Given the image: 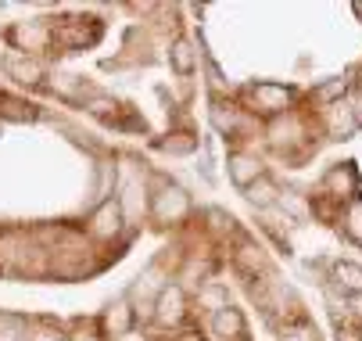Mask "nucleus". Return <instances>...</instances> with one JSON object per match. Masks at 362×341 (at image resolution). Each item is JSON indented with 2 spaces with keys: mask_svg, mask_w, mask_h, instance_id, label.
<instances>
[{
  "mask_svg": "<svg viewBox=\"0 0 362 341\" xmlns=\"http://www.w3.org/2000/svg\"><path fill=\"white\" fill-rule=\"evenodd\" d=\"M244 101L255 115H269V119H280V115H291L294 112V90L284 86V83H251L244 86Z\"/></svg>",
  "mask_w": 362,
  "mask_h": 341,
  "instance_id": "1",
  "label": "nucleus"
},
{
  "mask_svg": "<svg viewBox=\"0 0 362 341\" xmlns=\"http://www.w3.org/2000/svg\"><path fill=\"white\" fill-rule=\"evenodd\" d=\"M151 216L158 223H180L190 216V194L176 183H162L158 194L151 198Z\"/></svg>",
  "mask_w": 362,
  "mask_h": 341,
  "instance_id": "2",
  "label": "nucleus"
},
{
  "mask_svg": "<svg viewBox=\"0 0 362 341\" xmlns=\"http://www.w3.org/2000/svg\"><path fill=\"white\" fill-rule=\"evenodd\" d=\"M183 320H187V287L183 284H169L158 295V302H154V323L173 330Z\"/></svg>",
  "mask_w": 362,
  "mask_h": 341,
  "instance_id": "3",
  "label": "nucleus"
},
{
  "mask_svg": "<svg viewBox=\"0 0 362 341\" xmlns=\"http://www.w3.org/2000/svg\"><path fill=\"white\" fill-rule=\"evenodd\" d=\"M320 190H323V198H337V202L355 198V190H358L355 162H337V166H330L327 176H323V183H320Z\"/></svg>",
  "mask_w": 362,
  "mask_h": 341,
  "instance_id": "4",
  "label": "nucleus"
},
{
  "mask_svg": "<svg viewBox=\"0 0 362 341\" xmlns=\"http://www.w3.org/2000/svg\"><path fill=\"white\" fill-rule=\"evenodd\" d=\"M122 223H126L122 202H119V198H105V202L93 209V216H90V233L100 237V241H112V237L122 230Z\"/></svg>",
  "mask_w": 362,
  "mask_h": 341,
  "instance_id": "5",
  "label": "nucleus"
},
{
  "mask_svg": "<svg viewBox=\"0 0 362 341\" xmlns=\"http://www.w3.org/2000/svg\"><path fill=\"white\" fill-rule=\"evenodd\" d=\"M226 173H230V183L237 190H247L251 183H258L266 176V166H262V158L251 155V151H233L226 158Z\"/></svg>",
  "mask_w": 362,
  "mask_h": 341,
  "instance_id": "6",
  "label": "nucleus"
},
{
  "mask_svg": "<svg viewBox=\"0 0 362 341\" xmlns=\"http://www.w3.org/2000/svg\"><path fill=\"white\" fill-rule=\"evenodd\" d=\"M209 330H212L216 341H240L247 334V320H244V313L237 306H226V309L209 316Z\"/></svg>",
  "mask_w": 362,
  "mask_h": 341,
  "instance_id": "7",
  "label": "nucleus"
},
{
  "mask_svg": "<svg viewBox=\"0 0 362 341\" xmlns=\"http://www.w3.org/2000/svg\"><path fill=\"white\" fill-rule=\"evenodd\" d=\"M11 40L18 43V51H43V47L50 43V40H54V29H50L47 22H18L15 29H11Z\"/></svg>",
  "mask_w": 362,
  "mask_h": 341,
  "instance_id": "8",
  "label": "nucleus"
},
{
  "mask_svg": "<svg viewBox=\"0 0 362 341\" xmlns=\"http://www.w3.org/2000/svg\"><path fill=\"white\" fill-rule=\"evenodd\" d=\"M233 262H237V270H240L247 280H258V277H266V273H269L266 248L251 245V241H240V248L233 252Z\"/></svg>",
  "mask_w": 362,
  "mask_h": 341,
  "instance_id": "9",
  "label": "nucleus"
},
{
  "mask_svg": "<svg viewBox=\"0 0 362 341\" xmlns=\"http://www.w3.org/2000/svg\"><path fill=\"white\" fill-rule=\"evenodd\" d=\"M330 284L341 291V295H362V262H351V259H337L330 266Z\"/></svg>",
  "mask_w": 362,
  "mask_h": 341,
  "instance_id": "10",
  "label": "nucleus"
},
{
  "mask_svg": "<svg viewBox=\"0 0 362 341\" xmlns=\"http://www.w3.org/2000/svg\"><path fill=\"white\" fill-rule=\"evenodd\" d=\"M280 198H284V190H280V183H276V180H269V176H262L258 183H251V187L244 190V202H247L251 209H258V212L276 209V205H280Z\"/></svg>",
  "mask_w": 362,
  "mask_h": 341,
  "instance_id": "11",
  "label": "nucleus"
},
{
  "mask_svg": "<svg viewBox=\"0 0 362 341\" xmlns=\"http://www.w3.org/2000/svg\"><path fill=\"white\" fill-rule=\"evenodd\" d=\"M209 119H212V126H216L223 137H237V133L244 129V108H237V105H230V101H216V105L209 108Z\"/></svg>",
  "mask_w": 362,
  "mask_h": 341,
  "instance_id": "12",
  "label": "nucleus"
},
{
  "mask_svg": "<svg viewBox=\"0 0 362 341\" xmlns=\"http://www.w3.org/2000/svg\"><path fill=\"white\" fill-rule=\"evenodd\" d=\"M105 327H108V334L126 337V334L136 327V309H133V302H129V299L112 302V306H108V313H105Z\"/></svg>",
  "mask_w": 362,
  "mask_h": 341,
  "instance_id": "13",
  "label": "nucleus"
},
{
  "mask_svg": "<svg viewBox=\"0 0 362 341\" xmlns=\"http://www.w3.org/2000/svg\"><path fill=\"white\" fill-rule=\"evenodd\" d=\"M169 65H173V72L176 76H194V69H197V47H194V40H187V36H180V40H173V47H169Z\"/></svg>",
  "mask_w": 362,
  "mask_h": 341,
  "instance_id": "14",
  "label": "nucleus"
},
{
  "mask_svg": "<svg viewBox=\"0 0 362 341\" xmlns=\"http://www.w3.org/2000/svg\"><path fill=\"white\" fill-rule=\"evenodd\" d=\"M348 93H351V79H348V76H334V79H327V83H320V86L313 90V101H316L320 108H334V105L344 101Z\"/></svg>",
  "mask_w": 362,
  "mask_h": 341,
  "instance_id": "15",
  "label": "nucleus"
},
{
  "mask_svg": "<svg viewBox=\"0 0 362 341\" xmlns=\"http://www.w3.org/2000/svg\"><path fill=\"white\" fill-rule=\"evenodd\" d=\"M323 119H327V129H330L334 140H341V137H348L351 129H358L355 112H351L348 101H341V105H334V108H323Z\"/></svg>",
  "mask_w": 362,
  "mask_h": 341,
  "instance_id": "16",
  "label": "nucleus"
},
{
  "mask_svg": "<svg viewBox=\"0 0 362 341\" xmlns=\"http://www.w3.org/2000/svg\"><path fill=\"white\" fill-rule=\"evenodd\" d=\"M197 306L209 309V316H212V313H219V309L230 306V291H226L219 280H204L201 291H197Z\"/></svg>",
  "mask_w": 362,
  "mask_h": 341,
  "instance_id": "17",
  "label": "nucleus"
},
{
  "mask_svg": "<svg viewBox=\"0 0 362 341\" xmlns=\"http://www.w3.org/2000/svg\"><path fill=\"white\" fill-rule=\"evenodd\" d=\"M8 72L18 83H25V86H40L43 83V65L40 62H29V58H11L8 62Z\"/></svg>",
  "mask_w": 362,
  "mask_h": 341,
  "instance_id": "18",
  "label": "nucleus"
},
{
  "mask_svg": "<svg viewBox=\"0 0 362 341\" xmlns=\"http://www.w3.org/2000/svg\"><path fill=\"white\" fill-rule=\"evenodd\" d=\"M86 112L97 115V119H105V122H119L122 105L115 101V97H90V101H86Z\"/></svg>",
  "mask_w": 362,
  "mask_h": 341,
  "instance_id": "19",
  "label": "nucleus"
},
{
  "mask_svg": "<svg viewBox=\"0 0 362 341\" xmlns=\"http://www.w3.org/2000/svg\"><path fill=\"white\" fill-rule=\"evenodd\" d=\"M0 119L29 122V119H36V112H33V105H25V101H15V97H0Z\"/></svg>",
  "mask_w": 362,
  "mask_h": 341,
  "instance_id": "20",
  "label": "nucleus"
},
{
  "mask_svg": "<svg viewBox=\"0 0 362 341\" xmlns=\"http://www.w3.org/2000/svg\"><path fill=\"white\" fill-rule=\"evenodd\" d=\"M0 341H29L25 320H18L11 313H0Z\"/></svg>",
  "mask_w": 362,
  "mask_h": 341,
  "instance_id": "21",
  "label": "nucleus"
},
{
  "mask_svg": "<svg viewBox=\"0 0 362 341\" xmlns=\"http://www.w3.org/2000/svg\"><path fill=\"white\" fill-rule=\"evenodd\" d=\"M341 223H344V230L355 245H362V198H355L348 205V212H341Z\"/></svg>",
  "mask_w": 362,
  "mask_h": 341,
  "instance_id": "22",
  "label": "nucleus"
},
{
  "mask_svg": "<svg viewBox=\"0 0 362 341\" xmlns=\"http://www.w3.org/2000/svg\"><path fill=\"white\" fill-rule=\"evenodd\" d=\"M162 151L194 155V151H197V137H194V133H169V140H162Z\"/></svg>",
  "mask_w": 362,
  "mask_h": 341,
  "instance_id": "23",
  "label": "nucleus"
},
{
  "mask_svg": "<svg viewBox=\"0 0 362 341\" xmlns=\"http://www.w3.org/2000/svg\"><path fill=\"white\" fill-rule=\"evenodd\" d=\"M204 216H209V230H212L216 237H230V233L237 230V219H233L230 212H223V209H209Z\"/></svg>",
  "mask_w": 362,
  "mask_h": 341,
  "instance_id": "24",
  "label": "nucleus"
},
{
  "mask_svg": "<svg viewBox=\"0 0 362 341\" xmlns=\"http://www.w3.org/2000/svg\"><path fill=\"white\" fill-rule=\"evenodd\" d=\"M280 341H320V334H316L313 327H308V320L301 316L298 323H287V327H284Z\"/></svg>",
  "mask_w": 362,
  "mask_h": 341,
  "instance_id": "25",
  "label": "nucleus"
},
{
  "mask_svg": "<svg viewBox=\"0 0 362 341\" xmlns=\"http://www.w3.org/2000/svg\"><path fill=\"white\" fill-rule=\"evenodd\" d=\"M65 341H100V330H97L93 323H76V330H72Z\"/></svg>",
  "mask_w": 362,
  "mask_h": 341,
  "instance_id": "26",
  "label": "nucleus"
},
{
  "mask_svg": "<svg viewBox=\"0 0 362 341\" xmlns=\"http://www.w3.org/2000/svg\"><path fill=\"white\" fill-rule=\"evenodd\" d=\"M348 316H355L358 327H362V295H351V299H348Z\"/></svg>",
  "mask_w": 362,
  "mask_h": 341,
  "instance_id": "27",
  "label": "nucleus"
},
{
  "mask_svg": "<svg viewBox=\"0 0 362 341\" xmlns=\"http://www.w3.org/2000/svg\"><path fill=\"white\" fill-rule=\"evenodd\" d=\"M29 341H65L62 334H50V330H43V334H29Z\"/></svg>",
  "mask_w": 362,
  "mask_h": 341,
  "instance_id": "28",
  "label": "nucleus"
},
{
  "mask_svg": "<svg viewBox=\"0 0 362 341\" xmlns=\"http://www.w3.org/2000/svg\"><path fill=\"white\" fill-rule=\"evenodd\" d=\"M337 341H362V337H358L355 330H341V334H337Z\"/></svg>",
  "mask_w": 362,
  "mask_h": 341,
  "instance_id": "29",
  "label": "nucleus"
},
{
  "mask_svg": "<svg viewBox=\"0 0 362 341\" xmlns=\"http://www.w3.org/2000/svg\"><path fill=\"white\" fill-rule=\"evenodd\" d=\"M180 341H201V337H197V334H183Z\"/></svg>",
  "mask_w": 362,
  "mask_h": 341,
  "instance_id": "30",
  "label": "nucleus"
},
{
  "mask_svg": "<svg viewBox=\"0 0 362 341\" xmlns=\"http://www.w3.org/2000/svg\"><path fill=\"white\" fill-rule=\"evenodd\" d=\"M355 15H358V18H362V4H355Z\"/></svg>",
  "mask_w": 362,
  "mask_h": 341,
  "instance_id": "31",
  "label": "nucleus"
},
{
  "mask_svg": "<svg viewBox=\"0 0 362 341\" xmlns=\"http://www.w3.org/2000/svg\"><path fill=\"white\" fill-rule=\"evenodd\" d=\"M358 337H362V327H358Z\"/></svg>",
  "mask_w": 362,
  "mask_h": 341,
  "instance_id": "32",
  "label": "nucleus"
}]
</instances>
